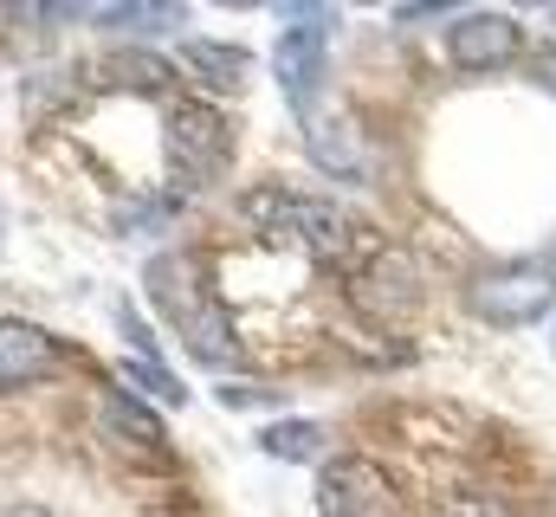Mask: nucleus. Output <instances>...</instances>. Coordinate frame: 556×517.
<instances>
[{
	"instance_id": "f257e3e1",
	"label": "nucleus",
	"mask_w": 556,
	"mask_h": 517,
	"mask_svg": "<svg viewBox=\"0 0 556 517\" xmlns=\"http://www.w3.org/2000/svg\"><path fill=\"white\" fill-rule=\"evenodd\" d=\"M142 285H149V298L168 311V324H175V337H181V350H188L194 363H207V369H240V337H233V324H227V304L214 298L207 258L201 253H155L149 272H142Z\"/></svg>"
},
{
	"instance_id": "f03ea898",
	"label": "nucleus",
	"mask_w": 556,
	"mask_h": 517,
	"mask_svg": "<svg viewBox=\"0 0 556 517\" xmlns=\"http://www.w3.org/2000/svg\"><path fill=\"white\" fill-rule=\"evenodd\" d=\"M466 304H472V317L505 324V330L538 324V317H551V304H556V265H531V258L492 265V272H479L466 285Z\"/></svg>"
},
{
	"instance_id": "7ed1b4c3",
	"label": "nucleus",
	"mask_w": 556,
	"mask_h": 517,
	"mask_svg": "<svg viewBox=\"0 0 556 517\" xmlns=\"http://www.w3.org/2000/svg\"><path fill=\"white\" fill-rule=\"evenodd\" d=\"M273 78L291 104L298 124L317 117V98H324V78H330V33H324V13H298L291 33H278L273 46Z\"/></svg>"
},
{
	"instance_id": "20e7f679",
	"label": "nucleus",
	"mask_w": 556,
	"mask_h": 517,
	"mask_svg": "<svg viewBox=\"0 0 556 517\" xmlns=\"http://www.w3.org/2000/svg\"><path fill=\"white\" fill-rule=\"evenodd\" d=\"M317 512L324 517H402V492H395V479L376 459L343 453V459H330L317 472Z\"/></svg>"
},
{
	"instance_id": "39448f33",
	"label": "nucleus",
	"mask_w": 556,
	"mask_h": 517,
	"mask_svg": "<svg viewBox=\"0 0 556 517\" xmlns=\"http://www.w3.org/2000/svg\"><path fill=\"white\" fill-rule=\"evenodd\" d=\"M227 168V117L214 104H181L168 117V175L181 188H207Z\"/></svg>"
},
{
	"instance_id": "423d86ee",
	"label": "nucleus",
	"mask_w": 556,
	"mask_h": 517,
	"mask_svg": "<svg viewBox=\"0 0 556 517\" xmlns=\"http://www.w3.org/2000/svg\"><path fill=\"white\" fill-rule=\"evenodd\" d=\"M446 52L466 72H498V65H511L525 52V33H518L511 13H459L446 26Z\"/></svg>"
},
{
	"instance_id": "0eeeda50",
	"label": "nucleus",
	"mask_w": 556,
	"mask_h": 517,
	"mask_svg": "<svg viewBox=\"0 0 556 517\" xmlns=\"http://www.w3.org/2000/svg\"><path fill=\"white\" fill-rule=\"evenodd\" d=\"M65 350L39 330V324H20V317H0V388H33L46 376H59Z\"/></svg>"
},
{
	"instance_id": "6e6552de",
	"label": "nucleus",
	"mask_w": 556,
	"mask_h": 517,
	"mask_svg": "<svg viewBox=\"0 0 556 517\" xmlns=\"http://www.w3.org/2000/svg\"><path fill=\"white\" fill-rule=\"evenodd\" d=\"M298 234H304V247L317 258H337V265H356L363 258V227L343 207L317 201V194H298Z\"/></svg>"
},
{
	"instance_id": "1a4fd4ad",
	"label": "nucleus",
	"mask_w": 556,
	"mask_h": 517,
	"mask_svg": "<svg viewBox=\"0 0 556 517\" xmlns=\"http://www.w3.org/2000/svg\"><path fill=\"white\" fill-rule=\"evenodd\" d=\"M304 142H311V155H317V168H330L337 181H369V162H363V142H356V129L350 117H311L304 124Z\"/></svg>"
},
{
	"instance_id": "9d476101",
	"label": "nucleus",
	"mask_w": 556,
	"mask_h": 517,
	"mask_svg": "<svg viewBox=\"0 0 556 517\" xmlns=\"http://www.w3.org/2000/svg\"><path fill=\"white\" fill-rule=\"evenodd\" d=\"M356 304L369 311V317H382V311H408L415 304V272H408V258L395 253H376L363 272H356Z\"/></svg>"
},
{
	"instance_id": "9b49d317",
	"label": "nucleus",
	"mask_w": 556,
	"mask_h": 517,
	"mask_svg": "<svg viewBox=\"0 0 556 517\" xmlns=\"http://www.w3.org/2000/svg\"><path fill=\"white\" fill-rule=\"evenodd\" d=\"M111 85H124V91H142V98H168L175 91V65L162 59V52H149V46H124V52H111Z\"/></svg>"
},
{
	"instance_id": "f8f14e48",
	"label": "nucleus",
	"mask_w": 556,
	"mask_h": 517,
	"mask_svg": "<svg viewBox=\"0 0 556 517\" xmlns=\"http://www.w3.org/2000/svg\"><path fill=\"white\" fill-rule=\"evenodd\" d=\"M181 65L194 78H207L214 91H240L247 85V46H220V39H188L181 46Z\"/></svg>"
},
{
	"instance_id": "ddd939ff",
	"label": "nucleus",
	"mask_w": 556,
	"mask_h": 517,
	"mask_svg": "<svg viewBox=\"0 0 556 517\" xmlns=\"http://www.w3.org/2000/svg\"><path fill=\"white\" fill-rule=\"evenodd\" d=\"M260 446L273 453L278 466H317L324 446H330V433H324L317 420H273V427L260 433Z\"/></svg>"
},
{
	"instance_id": "4468645a",
	"label": "nucleus",
	"mask_w": 556,
	"mask_h": 517,
	"mask_svg": "<svg viewBox=\"0 0 556 517\" xmlns=\"http://www.w3.org/2000/svg\"><path fill=\"white\" fill-rule=\"evenodd\" d=\"M98 414H104V427L130 433V440H142V446H162V420L142 407L137 394H124V388H104V394H98Z\"/></svg>"
},
{
	"instance_id": "2eb2a0df",
	"label": "nucleus",
	"mask_w": 556,
	"mask_h": 517,
	"mask_svg": "<svg viewBox=\"0 0 556 517\" xmlns=\"http://www.w3.org/2000/svg\"><path fill=\"white\" fill-rule=\"evenodd\" d=\"M247 220L260 227V234H298V194L291 188H253L247 194Z\"/></svg>"
},
{
	"instance_id": "dca6fc26",
	"label": "nucleus",
	"mask_w": 556,
	"mask_h": 517,
	"mask_svg": "<svg viewBox=\"0 0 556 517\" xmlns=\"http://www.w3.org/2000/svg\"><path fill=\"white\" fill-rule=\"evenodd\" d=\"M124 376H130V382H142L149 394H162L168 407H181V401H188V388L175 382V376H168V369H162L155 356H124Z\"/></svg>"
},
{
	"instance_id": "f3484780",
	"label": "nucleus",
	"mask_w": 556,
	"mask_h": 517,
	"mask_svg": "<svg viewBox=\"0 0 556 517\" xmlns=\"http://www.w3.org/2000/svg\"><path fill=\"white\" fill-rule=\"evenodd\" d=\"M98 26H181V7H104Z\"/></svg>"
},
{
	"instance_id": "a211bd4d",
	"label": "nucleus",
	"mask_w": 556,
	"mask_h": 517,
	"mask_svg": "<svg viewBox=\"0 0 556 517\" xmlns=\"http://www.w3.org/2000/svg\"><path fill=\"white\" fill-rule=\"evenodd\" d=\"M433 517H511L505 499H485V492H472V499H446Z\"/></svg>"
},
{
	"instance_id": "6ab92c4d",
	"label": "nucleus",
	"mask_w": 556,
	"mask_h": 517,
	"mask_svg": "<svg viewBox=\"0 0 556 517\" xmlns=\"http://www.w3.org/2000/svg\"><path fill=\"white\" fill-rule=\"evenodd\" d=\"M220 401H233V407H273V394H260V388H227V382H220Z\"/></svg>"
},
{
	"instance_id": "aec40b11",
	"label": "nucleus",
	"mask_w": 556,
	"mask_h": 517,
	"mask_svg": "<svg viewBox=\"0 0 556 517\" xmlns=\"http://www.w3.org/2000/svg\"><path fill=\"white\" fill-rule=\"evenodd\" d=\"M538 85L556 98V52H544V59H538Z\"/></svg>"
},
{
	"instance_id": "412c9836",
	"label": "nucleus",
	"mask_w": 556,
	"mask_h": 517,
	"mask_svg": "<svg viewBox=\"0 0 556 517\" xmlns=\"http://www.w3.org/2000/svg\"><path fill=\"white\" fill-rule=\"evenodd\" d=\"M7 26H13V13H7V7H0V39H7Z\"/></svg>"
},
{
	"instance_id": "4be33fe9",
	"label": "nucleus",
	"mask_w": 556,
	"mask_h": 517,
	"mask_svg": "<svg viewBox=\"0 0 556 517\" xmlns=\"http://www.w3.org/2000/svg\"><path fill=\"white\" fill-rule=\"evenodd\" d=\"M551 26H556V13H551Z\"/></svg>"
}]
</instances>
